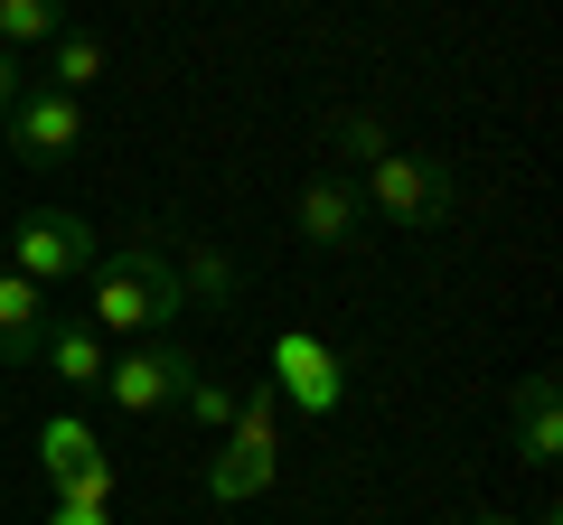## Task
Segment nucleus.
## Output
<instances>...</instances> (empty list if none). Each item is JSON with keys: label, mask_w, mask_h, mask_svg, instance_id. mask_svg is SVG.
<instances>
[{"label": "nucleus", "mask_w": 563, "mask_h": 525, "mask_svg": "<svg viewBox=\"0 0 563 525\" xmlns=\"http://www.w3.org/2000/svg\"><path fill=\"white\" fill-rule=\"evenodd\" d=\"M169 262H179V291H188V310H235V291H244V272H235V254L225 244H169Z\"/></svg>", "instance_id": "12"}, {"label": "nucleus", "mask_w": 563, "mask_h": 525, "mask_svg": "<svg viewBox=\"0 0 563 525\" xmlns=\"http://www.w3.org/2000/svg\"><path fill=\"white\" fill-rule=\"evenodd\" d=\"M95 254H103V235L76 216V206H29V216L10 225V272H29L38 291L85 282V272H95Z\"/></svg>", "instance_id": "4"}, {"label": "nucleus", "mask_w": 563, "mask_h": 525, "mask_svg": "<svg viewBox=\"0 0 563 525\" xmlns=\"http://www.w3.org/2000/svg\"><path fill=\"white\" fill-rule=\"evenodd\" d=\"M179 310H188V291H179V262H169L161 235H132L122 254H95V272H85V328H103L113 347L169 338Z\"/></svg>", "instance_id": "1"}, {"label": "nucleus", "mask_w": 563, "mask_h": 525, "mask_svg": "<svg viewBox=\"0 0 563 525\" xmlns=\"http://www.w3.org/2000/svg\"><path fill=\"white\" fill-rule=\"evenodd\" d=\"M198 384V357H188L179 338H132L103 357V404L122 413V423H151V413H179V394Z\"/></svg>", "instance_id": "2"}, {"label": "nucleus", "mask_w": 563, "mask_h": 525, "mask_svg": "<svg viewBox=\"0 0 563 525\" xmlns=\"http://www.w3.org/2000/svg\"><path fill=\"white\" fill-rule=\"evenodd\" d=\"M470 525H517V516H470ZM536 525H563V516H536Z\"/></svg>", "instance_id": "21"}, {"label": "nucleus", "mask_w": 563, "mask_h": 525, "mask_svg": "<svg viewBox=\"0 0 563 525\" xmlns=\"http://www.w3.org/2000/svg\"><path fill=\"white\" fill-rule=\"evenodd\" d=\"M357 188H366V216L413 225V235L451 225V206H461V188H451V169L432 160V150H385L376 169H357Z\"/></svg>", "instance_id": "3"}, {"label": "nucleus", "mask_w": 563, "mask_h": 525, "mask_svg": "<svg viewBox=\"0 0 563 525\" xmlns=\"http://www.w3.org/2000/svg\"><path fill=\"white\" fill-rule=\"evenodd\" d=\"M47 498H76V506H113V498H122V460H113V450H95V460H76V469H66L57 488H47Z\"/></svg>", "instance_id": "17"}, {"label": "nucleus", "mask_w": 563, "mask_h": 525, "mask_svg": "<svg viewBox=\"0 0 563 525\" xmlns=\"http://www.w3.org/2000/svg\"><path fill=\"white\" fill-rule=\"evenodd\" d=\"M47 525H113V506H76V498H57V506H47Z\"/></svg>", "instance_id": "19"}, {"label": "nucleus", "mask_w": 563, "mask_h": 525, "mask_svg": "<svg viewBox=\"0 0 563 525\" xmlns=\"http://www.w3.org/2000/svg\"><path fill=\"white\" fill-rule=\"evenodd\" d=\"M273 469H282V450L235 442V432H225V450L207 460V498H217V506H244V498H263V488H273Z\"/></svg>", "instance_id": "11"}, {"label": "nucleus", "mask_w": 563, "mask_h": 525, "mask_svg": "<svg viewBox=\"0 0 563 525\" xmlns=\"http://www.w3.org/2000/svg\"><path fill=\"white\" fill-rule=\"evenodd\" d=\"M20 94H29V85H20V66L0 57V122H10V103H20Z\"/></svg>", "instance_id": "20"}, {"label": "nucleus", "mask_w": 563, "mask_h": 525, "mask_svg": "<svg viewBox=\"0 0 563 525\" xmlns=\"http://www.w3.org/2000/svg\"><path fill=\"white\" fill-rule=\"evenodd\" d=\"M0 142L20 150L29 169H66L85 150V103L57 94V85H29V94L10 103V122H0Z\"/></svg>", "instance_id": "6"}, {"label": "nucleus", "mask_w": 563, "mask_h": 525, "mask_svg": "<svg viewBox=\"0 0 563 525\" xmlns=\"http://www.w3.org/2000/svg\"><path fill=\"white\" fill-rule=\"evenodd\" d=\"M47 291L29 282V272H10L0 262V366H38V347H47Z\"/></svg>", "instance_id": "8"}, {"label": "nucleus", "mask_w": 563, "mask_h": 525, "mask_svg": "<svg viewBox=\"0 0 563 525\" xmlns=\"http://www.w3.org/2000/svg\"><path fill=\"white\" fill-rule=\"evenodd\" d=\"M66 29V0H0V57L10 47H47Z\"/></svg>", "instance_id": "15"}, {"label": "nucleus", "mask_w": 563, "mask_h": 525, "mask_svg": "<svg viewBox=\"0 0 563 525\" xmlns=\"http://www.w3.org/2000/svg\"><path fill=\"white\" fill-rule=\"evenodd\" d=\"M329 150H339L347 179H357V169H376L385 150H395V142H385V113H376V103H339V113H329Z\"/></svg>", "instance_id": "13"}, {"label": "nucleus", "mask_w": 563, "mask_h": 525, "mask_svg": "<svg viewBox=\"0 0 563 525\" xmlns=\"http://www.w3.org/2000/svg\"><path fill=\"white\" fill-rule=\"evenodd\" d=\"M179 413H188V423H207V432H225V423H235V394H225V384L198 366V384L179 394Z\"/></svg>", "instance_id": "18"}, {"label": "nucleus", "mask_w": 563, "mask_h": 525, "mask_svg": "<svg viewBox=\"0 0 563 525\" xmlns=\"http://www.w3.org/2000/svg\"><path fill=\"white\" fill-rule=\"evenodd\" d=\"M47 57H57V76H47L57 94H76V103H85V85H103V38H95V29L66 20L57 38H47Z\"/></svg>", "instance_id": "14"}, {"label": "nucleus", "mask_w": 563, "mask_h": 525, "mask_svg": "<svg viewBox=\"0 0 563 525\" xmlns=\"http://www.w3.org/2000/svg\"><path fill=\"white\" fill-rule=\"evenodd\" d=\"M291 225H301V244L339 254V244H357V225H366V188L347 179V169H310V179H301V206H291Z\"/></svg>", "instance_id": "7"}, {"label": "nucleus", "mask_w": 563, "mask_h": 525, "mask_svg": "<svg viewBox=\"0 0 563 525\" xmlns=\"http://www.w3.org/2000/svg\"><path fill=\"white\" fill-rule=\"evenodd\" d=\"M76 460H95V432H85L76 413H47V423H38V469H47V488H57Z\"/></svg>", "instance_id": "16"}, {"label": "nucleus", "mask_w": 563, "mask_h": 525, "mask_svg": "<svg viewBox=\"0 0 563 525\" xmlns=\"http://www.w3.org/2000/svg\"><path fill=\"white\" fill-rule=\"evenodd\" d=\"M517 460H526V469H554V460H563V404H554V376H517Z\"/></svg>", "instance_id": "10"}, {"label": "nucleus", "mask_w": 563, "mask_h": 525, "mask_svg": "<svg viewBox=\"0 0 563 525\" xmlns=\"http://www.w3.org/2000/svg\"><path fill=\"white\" fill-rule=\"evenodd\" d=\"M103 357H113V338H103V328H85V320H47L38 366H57L66 394H95V384H103Z\"/></svg>", "instance_id": "9"}, {"label": "nucleus", "mask_w": 563, "mask_h": 525, "mask_svg": "<svg viewBox=\"0 0 563 525\" xmlns=\"http://www.w3.org/2000/svg\"><path fill=\"white\" fill-rule=\"evenodd\" d=\"M273 394L291 413H310V423H329L347 404V357L329 338H310V328H282L273 338Z\"/></svg>", "instance_id": "5"}]
</instances>
